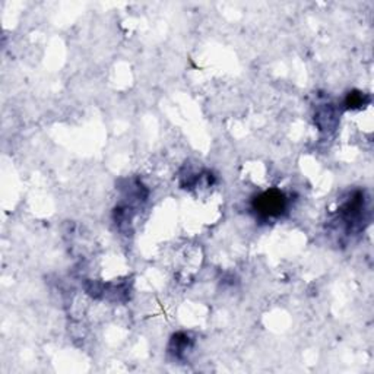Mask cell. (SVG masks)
<instances>
[{
  "instance_id": "cell-1",
  "label": "cell",
  "mask_w": 374,
  "mask_h": 374,
  "mask_svg": "<svg viewBox=\"0 0 374 374\" xmlns=\"http://www.w3.org/2000/svg\"><path fill=\"white\" fill-rule=\"evenodd\" d=\"M285 208V199L281 191L270 190L259 196L256 200V209L266 215V217H272V215H279Z\"/></svg>"
}]
</instances>
